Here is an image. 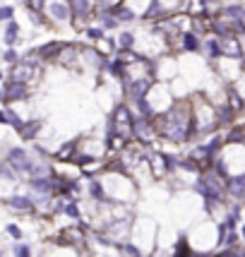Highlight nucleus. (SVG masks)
<instances>
[{
  "mask_svg": "<svg viewBox=\"0 0 245 257\" xmlns=\"http://www.w3.org/2000/svg\"><path fill=\"white\" fill-rule=\"evenodd\" d=\"M120 87H122V101L128 103V106H135L137 101H142L147 99V94L152 91V87H154V79L149 77V75H130L128 72V77L120 82Z\"/></svg>",
  "mask_w": 245,
  "mask_h": 257,
  "instance_id": "1",
  "label": "nucleus"
},
{
  "mask_svg": "<svg viewBox=\"0 0 245 257\" xmlns=\"http://www.w3.org/2000/svg\"><path fill=\"white\" fill-rule=\"evenodd\" d=\"M67 8H70V24L75 29H84L96 15L94 0H67Z\"/></svg>",
  "mask_w": 245,
  "mask_h": 257,
  "instance_id": "2",
  "label": "nucleus"
},
{
  "mask_svg": "<svg viewBox=\"0 0 245 257\" xmlns=\"http://www.w3.org/2000/svg\"><path fill=\"white\" fill-rule=\"evenodd\" d=\"M133 140L137 145H152L156 137V127H154V118H147V115H133Z\"/></svg>",
  "mask_w": 245,
  "mask_h": 257,
  "instance_id": "3",
  "label": "nucleus"
},
{
  "mask_svg": "<svg viewBox=\"0 0 245 257\" xmlns=\"http://www.w3.org/2000/svg\"><path fill=\"white\" fill-rule=\"evenodd\" d=\"M5 77L17 79V82H24V84L34 87V84L41 79V65H32V63L17 60L15 65H10V70H8V75H5Z\"/></svg>",
  "mask_w": 245,
  "mask_h": 257,
  "instance_id": "4",
  "label": "nucleus"
},
{
  "mask_svg": "<svg viewBox=\"0 0 245 257\" xmlns=\"http://www.w3.org/2000/svg\"><path fill=\"white\" fill-rule=\"evenodd\" d=\"M5 161L15 168V173L20 176V178H27V171L32 166V152L29 149H24V147H8V152H5Z\"/></svg>",
  "mask_w": 245,
  "mask_h": 257,
  "instance_id": "5",
  "label": "nucleus"
},
{
  "mask_svg": "<svg viewBox=\"0 0 245 257\" xmlns=\"http://www.w3.org/2000/svg\"><path fill=\"white\" fill-rule=\"evenodd\" d=\"M44 15L51 27H60V24H70V8L67 0H46Z\"/></svg>",
  "mask_w": 245,
  "mask_h": 257,
  "instance_id": "6",
  "label": "nucleus"
},
{
  "mask_svg": "<svg viewBox=\"0 0 245 257\" xmlns=\"http://www.w3.org/2000/svg\"><path fill=\"white\" fill-rule=\"evenodd\" d=\"M3 89H5L8 106H12V103H22V101H29V96H32V87H29V84L17 82V79H10V77H5Z\"/></svg>",
  "mask_w": 245,
  "mask_h": 257,
  "instance_id": "7",
  "label": "nucleus"
},
{
  "mask_svg": "<svg viewBox=\"0 0 245 257\" xmlns=\"http://www.w3.org/2000/svg\"><path fill=\"white\" fill-rule=\"evenodd\" d=\"M3 202H5V207L10 209V212H17V214H36V204H34L32 195L27 192V195H22V192H10V195H5L3 197Z\"/></svg>",
  "mask_w": 245,
  "mask_h": 257,
  "instance_id": "8",
  "label": "nucleus"
},
{
  "mask_svg": "<svg viewBox=\"0 0 245 257\" xmlns=\"http://www.w3.org/2000/svg\"><path fill=\"white\" fill-rule=\"evenodd\" d=\"M101 72L103 75H108L111 79H115V82H122V79L128 77V63L122 60L120 56H106V60H103V65H101Z\"/></svg>",
  "mask_w": 245,
  "mask_h": 257,
  "instance_id": "9",
  "label": "nucleus"
},
{
  "mask_svg": "<svg viewBox=\"0 0 245 257\" xmlns=\"http://www.w3.org/2000/svg\"><path fill=\"white\" fill-rule=\"evenodd\" d=\"M77 63H79V46H77V44H67V41H63V46H60V51H58L56 60H53V65L75 67Z\"/></svg>",
  "mask_w": 245,
  "mask_h": 257,
  "instance_id": "10",
  "label": "nucleus"
},
{
  "mask_svg": "<svg viewBox=\"0 0 245 257\" xmlns=\"http://www.w3.org/2000/svg\"><path fill=\"white\" fill-rule=\"evenodd\" d=\"M87 197L91 202H96V204H103V202H113L108 197V192H106V183L101 180V176H91L87 180Z\"/></svg>",
  "mask_w": 245,
  "mask_h": 257,
  "instance_id": "11",
  "label": "nucleus"
},
{
  "mask_svg": "<svg viewBox=\"0 0 245 257\" xmlns=\"http://www.w3.org/2000/svg\"><path fill=\"white\" fill-rule=\"evenodd\" d=\"M106 10L111 12L115 20H118V24H130V22H135V20H140V15L135 12V8H130V5H128V3H122V0H118V3L108 5Z\"/></svg>",
  "mask_w": 245,
  "mask_h": 257,
  "instance_id": "12",
  "label": "nucleus"
},
{
  "mask_svg": "<svg viewBox=\"0 0 245 257\" xmlns=\"http://www.w3.org/2000/svg\"><path fill=\"white\" fill-rule=\"evenodd\" d=\"M3 44H5V48H17V46L22 44V27H20L17 20L5 22V29H3Z\"/></svg>",
  "mask_w": 245,
  "mask_h": 257,
  "instance_id": "13",
  "label": "nucleus"
},
{
  "mask_svg": "<svg viewBox=\"0 0 245 257\" xmlns=\"http://www.w3.org/2000/svg\"><path fill=\"white\" fill-rule=\"evenodd\" d=\"M60 46H63V41H48V44L36 46L34 53H36V58L41 60V65H53V60H56Z\"/></svg>",
  "mask_w": 245,
  "mask_h": 257,
  "instance_id": "14",
  "label": "nucleus"
},
{
  "mask_svg": "<svg viewBox=\"0 0 245 257\" xmlns=\"http://www.w3.org/2000/svg\"><path fill=\"white\" fill-rule=\"evenodd\" d=\"M164 17H168V8L161 0H149L145 12L140 15V20H145V22H159V20H164Z\"/></svg>",
  "mask_w": 245,
  "mask_h": 257,
  "instance_id": "15",
  "label": "nucleus"
},
{
  "mask_svg": "<svg viewBox=\"0 0 245 257\" xmlns=\"http://www.w3.org/2000/svg\"><path fill=\"white\" fill-rule=\"evenodd\" d=\"M41 127H44V120H39V118H29V120H24L22 127L17 130V137L22 140V142H34L36 137H39V133H41Z\"/></svg>",
  "mask_w": 245,
  "mask_h": 257,
  "instance_id": "16",
  "label": "nucleus"
},
{
  "mask_svg": "<svg viewBox=\"0 0 245 257\" xmlns=\"http://www.w3.org/2000/svg\"><path fill=\"white\" fill-rule=\"evenodd\" d=\"M178 41H180V51H185V53H197L200 51V36H197V32H192V29H185V32H180L178 36Z\"/></svg>",
  "mask_w": 245,
  "mask_h": 257,
  "instance_id": "17",
  "label": "nucleus"
},
{
  "mask_svg": "<svg viewBox=\"0 0 245 257\" xmlns=\"http://www.w3.org/2000/svg\"><path fill=\"white\" fill-rule=\"evenodd\" d=\"M115 44H118V51H135L137 48V34L133 29H122L115 36Z\"/></svg>",
  "mask_w": 245,
  "mask_h": 257,
  "instance_id": "18",
  "label": "nucleus"
},
{
  "mask_svg": "<svg viewBox=\"0 0 245 257\" xmlns=\"http://www.w3.org/2000/svg\"><path fill=\"white\" fill-rule=\"evenodd\" d=\"M77 149H79V140H67L65 145L53 154V159H56V161H70V157H72Z\"/></svg>",
  "mask_w": 245,
  "mask_h": 257,
  "instance_id": "19",
  "label": "nucleus"
},
{
  "mask_svg": "<svg viewBox=\"0 0 245 257\" xmlns=\"http://www.w3.org/2000/svg\"><path fill=\"white\" fill-rule=\"evenodd\" d=\"M82 34H84V39H87L89 44H94V46L99 44V41H103V39H106V32L101 29L99 24H87V27L82 29Z\"/></svg>",
  "mask_w": 245,
  "mask_h": 257,
  "instance_id": "20",
  "label": "nucleus"
},
{
  "mask_svg": "<svg viewBox=\"0 0 245 257\" xmlns=\"http://www.w3.org/2000/svg\"><path fill=\"white\" fill-rule=\"evenodd\" d=\"M200 51H204L209 58H219L221 56V44H219V39H216V36H212V39H204V41H202Z\"/></svg>",
  "mask_w": 245,
  "mask_h": 257,
  "instance_id": "21",
  "label": "nucleus"
},
{
  "mask_svg": "<svg viewBox=\"0 0 245 257\" xmlns=\"http://www.w3.org/2000/svg\"><path fill=\"white\" fill-rule=\"evenodd\" d=\"M63 214H65L67 219H72V221H82V209H79V202L77 200H70L65 202V209H63Z\"/></svg>",
  "mask_w": 245,
  "mask_h": 257,
  "instance_id": "22",
  "label": "nucleus"
},
{
  "mask_svg": "<svg viewBox=\"0 0 245 257\" xmlns=\"http://www.w3.org/2000/svg\"><path fill=\"white\" fill-rule=\"evenodd\" d=\"M27 17H29V22L34 24V29H36V27H51L48 20H46L44 10H34V8H29V10H27Z\"/></svg>",
  "mask_w": 245,
  "mask_h": 257,
  "instance_id": "23",
  "label": "nucleus"
},
{
  "mask_svg": "<svg viewBox=\"0 0 245 257\" xmlns=\"http://www.w3.org/2000/svg\"><path fill=\"white\" fill-rule=\"evenodd\" d=\"M20 56H22V53H20L17 48H5V51L0 53V63H5V65L10 67V65H15V63L20 60Z\"/></svg>",
  "mask_w": 245,
  "mask_h": 257,
  "instance_id": "24",
  "label": "nucleus"
},
{
  "mask_svg": "<svg viewBox=\"0 0 245 257\" xmlns=\"http://www.w3.org/2000/svg\"><path fill=\"white\" fill-rule=\"evenodd\" d=\"M12 257H34L32 255V247L22 243V240H17L15 245H12Z\"/></svg>",
  "mask_w": 245,
  "mask_h": 257,
  "instance_id": "25",
  "label": "nucleus"
},
{
  "mask_svg": "<svg viewBox=\"0 0 245 257\" xmlns=\"http://www.w3.org/2000/svg\"><path fill=\"white\" fill-rule=\"evenodd\" d=\"M15 15H17V8H15V5H0V24L15 20Z\"/></svg>",
  "mask_w": 245,
  "mask_h": 257,
  "instance_id": "26",
  "label": "nucleus"
},
{
  "mask_svg": "<svg viewBox=\"0 0 245 257\" xmlns=\"http://www.w3.org/2000/svg\"><path fill=\"white\" fill-rule=\"evenodd\" d=\"M5 233L10 235V238L15 240V243H17V240H22V238H24L22 226H17V224H8V226H5Z\"/></svg>",
  "mask_w": 245,
  "mask_h": 257,
  "instance_id": "27",
  "label": "nucleus"
},
{
  "mask_svg": "<svg viewBox=\"0 0 245 257\" xmlns=\"http://www.w3.org/2000/svg\"><path fill=\"white\" fill-rule=\"evenodd\" d=\"M15 3H17L20 8H24V10H29V8H32V3H34V0H15Z\"/></svg>",
  "mask_w": 245,
  "mask_h": 257,
  "instance_id": "28",
  "label": "nucleus"
},
{
  "mask_svg": "<svg viewBox=\"0 0 245 257\" xmlns=\"http://www.w3.org/2000/svg\"><path fill=\"white\" fill-rule=\"evenodd\" d=\"M0 125H8V113H5V106H0Z\"/></svg>",
  "mask_w": 245,
  "mask_h": 257,
  "instance_id": "29",
  "label": "nucleus"
},
{
  "mask_svg": "<svg viewBox=\"0 0 245 257\" xmlns=\"http://www.w3.org/2000/svg\"><path fill=\"white\" fill-rule=\"evenodd\" d=\"M0 106H8V99H5V89H3V84H0Z\"/></svg>",
  "mask_w": 245,
  "mask_h": 257,
  "instance_id": "30",
  "label": "nucleus"
},
{
  "mask_svg": "<svg viewBox=\"0 0 245 257\" xmlns=\"http://www.w3.org/2000/svg\"><path fill=\"white\" fill-rule=\"evenodd\" d=\"M3 82H5V70L0 67V84H3Z\"/></svg>",
  "mask_w": 245,
  "mask_h": 257,
  "instance_id": "31",
  "label": "nucleus"
},
{
  "mask_svg": "<svg viewBox=\"0 0 245 257\" xmlns=\"http://www.w3.org/2000/svg\"><path fill=\"white\" fill-rule=\"evenodd\" d=\"M243 235H245V226H243Z\"/></svg>",
  "mask_w": 245,
  "mask_h": 257,
  "instance_id": "32",
  "label": "nucleus"
},
{
  "mask_svg": "<svg viewBox=\"0 0 245 257\" xmlns=\"http://www.w3.org/2000/svg\"><path fill=\"white\" fill-rule=\"evenodd\" d=\"M36 257H44V255H36Z\"/></svg>",
  "mask_w": 245,
  "mask_h": 257,
  "instance_id": "33",
  "label": "nucleus"
}]
</instances>
